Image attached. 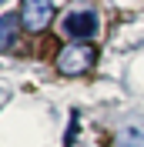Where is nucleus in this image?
<instances>
[{"label": "nucleus", "instance_id": "obj_1", "mask_svg": "<svg viewBox=\"0 0 144 147\" xmlns=\"http://www.w3.org/2000/svg\"><path fill=\"white\" fill-rule=\"evenodd\" d=\"M94 60H97V47L90 44V40H71L67 47H60L54 67L64 77H84L94 67Z\"/></svg>", "mask_w": 144, "mask_h": 147}, {"label": "nucleus", "instance_id": "obj_2", "mask_svg": "<svg viewBox=\"0 0 144 147\" xmlns=\"http://www.w3.org/2000/svg\"><path fill=\"white\" fill-rule=\"evenodd\" d=\"M54 20V0H20V24L30 34H44Z\"/></svg>", "mask_w": 144, "mask_h": 147}, {"label": "nucleus", "instance_id": "obj_3", "mask_svg": "<svg viewBox=\"0 0 144 147\" xmlns=\"http://www.w3.org/2000/svg\"><path fill=\"white\" fill-rule=\"evenodd\" d=\"M60 30L71 37V40H90V37L97 34V13H94V10H74V13L64 17Z\"/></svg>", "mask_w": 144, "mask_h": 147}, {"label": "nucleus", "instance_id": "obj_4", "mask_svg": "<svg viewBox=\"0 0 144 147\" xmlns=\"http://www.w3.org/2000/svg\"><path fill=\"white\" fill-rule=\"evenodd\" d=\"M14 20H20V17H7V13L0 17V50H3V47L10 44V37H14Z\"/></svg>", "mask_w": 144, "mask_h": 147}, {"label": "nucleus", "instance_id": "obj_5", "mask_svg": "<svg viewBox=\"0 0 144 147\" xmlns=\"http://www.w3.org/2000/svg\"><path fill=\"white\" fill-rule=\"evenodd\" d=\"M0 3H3V0H0Z\"/></svg>", "mask_w": 144, "mask_h": 147}]
</instances>
